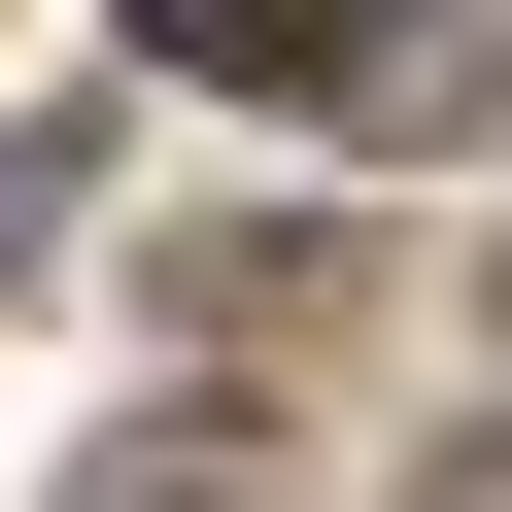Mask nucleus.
Segmentation results:
<instances>
[{
	"label": "nucleus",
	"mask_w": 512,
	"mask_h": 512,
	"mask_svg": "<svg viewBox=\"0 0 512 512\" xmlns=\"http://www.w3.org/2000/svg\"><path fill=\"white\" fill-rule=\"evenodd\" d=\"M410 512H512V410H478V444H444V478H410Z\"/></svg>",
	"instance_id": "obj_2"
},
{
	"label": "nucleus",
	"mask_w": 512,
	"mask_h": 512,
	"mask_svg": "<svg viewBox=\"0 0 512 512\" xmlns=\"http://www.w3.org/2000/svg\"><path fill=\"white\" fill-rule=\"evenodd\" d=\"M137 69H205V103H410L444 0H137Z\"/></svg>",
	"instance_id": "obj_1"
}]
</instances>
